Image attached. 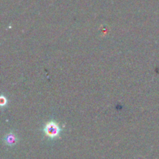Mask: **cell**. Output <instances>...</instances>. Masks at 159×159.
<instances>
[{
	"label": "cell",
	"instance_id": "cell-1",
	"mask_svg": "<svg viewBox=\"0 0 159 159\" xmlns=\"http://www.w3.org/2000/svg\"><path fill=\"white\" fill-rule=\"evenodd\" d=\"M45 134L50 138H54L56 136H58L60 133V129L57 123L54 122H50L46 124L44 127Z\"/></svg>",
	"mask_w": 159,
	"mask_h": 159
},
{
	"label": "cell",
	"instance_id": "cell-2",
	"mask_svg": "<svg viewBox=\"0 0 159 159\" xmlns=\"http://www.w3.org/2000/svg\"><path fill=\"white\" fill-rule=\"evenodd\" d=\"M6 141H7V143H13L14 141H15V137H14L13 135V136L10 135V136H7Z\"/></svg>",
	"mask_w": 159,
	"mask_h": 159
},
{
	"label": "cell",
	"instance_id": "cell-3",
	"mask_svg": "<svg viewBox=\"0 0 159 159\" xmlns=\"http://www.w3.org/2000/svg\"><path fill=\"white\" fill-rule=\"evenodd\" d=\"M6 99L5 98H3V97H2L1 98V105L2 106H3V105H6Z\"/></svg>",
	"mask_w": 159,
	"mask_h": 159
}]
</instances>
